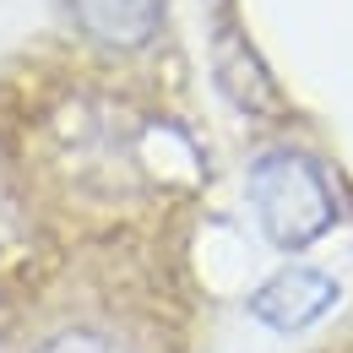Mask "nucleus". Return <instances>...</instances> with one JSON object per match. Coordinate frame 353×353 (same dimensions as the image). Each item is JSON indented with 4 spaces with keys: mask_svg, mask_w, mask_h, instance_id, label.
Listing matches in <instances>:
<instances>
[{
    "mask_svg": "<svg viewBox=\"0 0 353 353\" xmlns=\"http://www.w3.org/2000/svg\"><path fill=\"white\" fill-rule=\"evenodd\" d=\"M245 201L261 239L283 256H305L337 228V190L305 147H266L245 169Z\"/></svg>",
    "mask_w": 353,
    "mask_h": 353,
    "instance_id": "1",
    "label": "nucleus"
},
{
    "mask_svg": "<svg viewBox=\"0 0 353 353\" xmlns=\"http://www.w3.org/2000/svg\"><path fill=\"white\" fill-rule=\"evenodd\" d=\"M71 11L103 49H141L163 22V0H71Z\"/></svg>",
    "mask_w": 353,
    "mask_h": 353,
    "instance_id": "3",
    "label": "nucleus"
},
{
    "mask_svg": "<svg viewBox=\"0 0 353 353\" xmlns=\"http://www.w3.org/2000/svg\"><path fill=\"white\" fill-rule=\"evenodd\" d=\"M337 299H343V283L332 272L288 261L245 299V315L256 326H266V332H277V337H294V332H310L315 321H326L337 310Z\"/></svg>",
    "mask_w": 353,
    "mask_h": 353,
    "instance_id": "2",
    "label": "nucleus"
},
{
    "mask_svg": "<svg viewBox=\"0 0 353 353\" xmlns=\"http://www.w3.org/2000/svg\"><path fill=\"white\" fill-rule=\"evenodd\" d=\"M28 353H141V348L109 321H65V326L44 332Z\"/></svg>",
    "mask_w": 353,
    "mask_h": 353,
    "instance_id": "4",
    "label": "nucleus"
}]
</instances>
